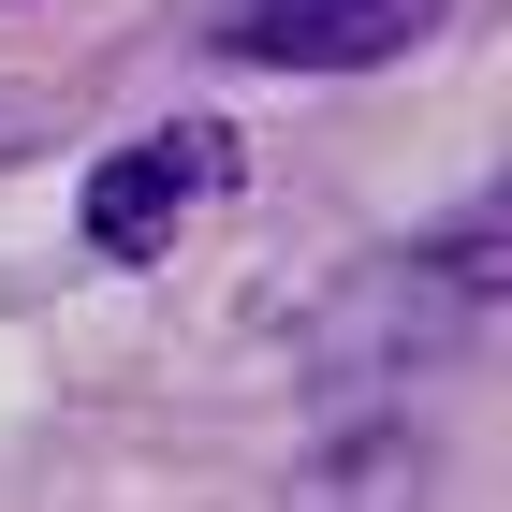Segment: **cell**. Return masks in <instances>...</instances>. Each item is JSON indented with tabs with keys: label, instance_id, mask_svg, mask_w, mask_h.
Listing matches in <instances>:
<instances>
[{
	"label": "cell",
	"instance_id": "1",
	"mask_svg": "<svg viewBox=\"0 0 512 512\" xmlns=\"http://www.w3.org/2000/svg\"><path fill=\"white\" fill-rule=\"evenodd\" d=\"M235 191V132L220 118H161V132H132V147H103L88 161V249L103 264H161L176 249V220H205V205Z\"/></svg>",
	"mask_w": 512,
	"mask_h": 512
},
{
	"label": "cell",
	"instance_id": "2",
	"mask_svg": "<svg viewBox=\"0 0 512 512\" xmlns=\"http://www.w3.org/2000/svg\"><path fill=\"white\" fill-rule=\"evenodd\" d=\"M454 0H235L220 44L264 59V74H366V59H410Z\"/></svg>",
	"mask_w": 512,
	"mask_h": 512
}]
</instances>
